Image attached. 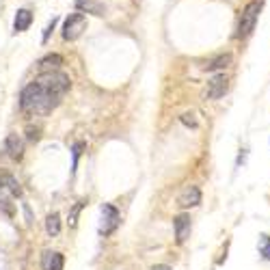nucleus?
I'll return each mask as SVG.
<instances>
[{
	"label": "nucleus",
	"instance_id": "obj_3",
	"mask_svg": "<svg viewBox=\"0 0 270 270\" xmlns=\"http://www.w3.org/2000/svg\"><path fill=\"white\" fill-rule=\"evenodd\" d=\"M259 11H261L259 0H253V3H249L247 7H244V11L240 15V22H238V30H236V37L244 39V37L251 35L253 28H255V22L259 18Z\"/></svg>",
	"mask_w": 270,
	"mask_h": 270
},
{
	"label": "nucleus",
	"instance_id": "obj_10",
	"mask_svg": "<svg viewBox=\"0 0 270 270\" xmlns=\"http://www.w3.org/2000/svg\"><path fill=\"white\" fill-rule=\"evenodd\" d=\"M76 9L85 11V13H93L97 18H102L106 13V7L102 3H97V0H76Z\"/></svg>",
	"mask_w": 270,
	"mask_h": 270
},
{
	"label": "nucleus",
	"instance_id": "obj_14",
	"mask_svg": "<svg viewBox=\"0 0 270 270\" xmlns=\"http://www.w3.org/2000/svg\"><path fill=\"white\" fill-rule=\"evenodd\" d=\"M61 65H63V56L61 54H48V56H44V59L39 61V67H42L44 71L59 69Z\"/></svg>",
	"mask_w": 270,
	"mask_h": 270
},
{
	"label": "nucleus",
	"instance_id": "obj_1",
	"mask_svg": "<svg viewBox=\"0 0 270 270\" xmlns=\"http://www.w3.org/2000/svg\"><path fill=\"white\" fill-rule=\"evenodd\" d=\"M59 104H61L59 97L50 95L42 85L37 83V80L26 85L20 93V108L24 112H28V114H48Z\"/></svg>",
	"mask_w": 270,
	"mask_h": 270
},
{
	"label": "nucleus",
	"instance_id": "obj_21",
	"mask_svg": "<svg viewBox=\"0 0 270 270\" xmlns=\"http://www.w3.org/2000/svg\"><path fill=\"white\" fill-rule=\"evenodd\" d=\"M179 121H182V124H184L186 128H192V130L199 126V124H197V119H195V114H192V112H184L182 117H179Z\"/></svg>",
	"mask_w": 270,
	"mask_h": 270
},
{
	"label": "nucleus",
	"instance_id": "obj_5",
	"mask_svg": "<svg viewBox=\"0 0 270 270\" xmlns=\"http://www.w3.org/2000/svg\"><path fill=\"white\" fill-rule=\"evenodd\" d=\"M229 89V80L225 73H216L214 78L208 80L206 89H203V100H218V97H223Z\"/></svg>",
	"mask_w": 270,
	"mask_h": 270
},
{
	"label": "nucleus",
	"instance_id": "obj_19",
	"mask_svg": "<svg viewBox=\"0 0 270 270\" xmlns=\"http://www.w3.org/2000/svg\"><path fill=\"white\" fill-rule=\"evenodd\" d=\"M259 253L264 259H270V236H261L259 238Z\"/></svg>",
	"mask_w": 270,
	"mask_h": 270
},
{
	"label": "nucleus",
	"instance_id": "obj_24",
	"mask_svg": "<svg viewBox=\"0 0 270 270\" xmlns=\"http://www.w3.org/2000/svg\"><path fill=\"white\" fill-rule=\"evenodd\" d=\"M151 270H171V268L169 266H153Z\"/></svg>",
	"mask_w": 270,
	"mask_h": 270
},
{
	"label": "nucleus",
	"instance_id": "obj_22",
	"mask_svg": "<svg viewBox=\"0 0 270 270\" xmlns=\"http://www.w3.org/2000/svg\"><path fill=\"white\" fill-rule=\"evenodd\" d=\"M54 26H56V18H54L50 24H48V26H46V30H44V44L48 42V37H50V32L54 30Z\"/></svg>",
	"mask_w": 270,
	"mask_h": 270
},
{
	"label": "nucleus",
	"instance_id": "obj_7",
	"mask_svg": "<svg viewBox=\"0 0 270 270\" xmlns=\"http://www.w3.org/2000/svg\"><path fill=\"white\" fill-rule=\"evenodd\" d=\"M201 203V190L197 186H186L177 197V206L182 210H188V208H197Z\"/></svg>",
	"mask_w": 270,
	"mask_h": 270
},
{
	"label": "nucleus",
	"instance_id": "obj_25",
	"mask_svg": "<svg viewBox=\"0 0 270 270\" xmlns=\"http://www.w3.org/2000/svg\"><path fill=\"white\" fill-rule=\"evenodd\" d=\"M3 188H5V184H3V177H0V190H3Z\"/></svg>",
	"mask_w": 270,
	"mask_h": 270
},
{
	"label": "nucleus",
	"instance_id": "obj_16",
	"mask_svg": "<svg viewBox=\"0 0 270 270\" xmlns=\"http://www.w3.org/2000/svg\"><path fill=\"white\" fill-rule=\"evenodd\" d=\"M85 143L83 141H78V143H73L71 147V173H76V169H78V160L80 156H83V149H85Z\"/></svg>",
	"mask_w": 270,
	"mask_h": 270
},
{
	"label": "nucleus",
	"instance_id": "obj_20",
	"mask_svg": "<svg viewBox=\"0 0 270 270\" xmlns=\"http://www.w3.org/2000/svg\"><path fill=\"white\" fill-rule=\"evenodd\" d=\"M0 212H3L5 216L13 218V216H15V206H13L9 199H0Z\"/></svg>",
	"mask_w": 270,
	"mask_h": 270
},
{
	"label": "nucleus",
	"instance_id": "obj_4",
	"mask_svg": "<svg viewBox=\"0 0 270 270\" xmlns=\"http://www.w3.org/2000/svg\"><path fill=\"white\" fill-rule=\"evenodd\" d=\"M87 30V18L83 13H71L63 24V39L65 42H76Z\"/></svg>",
	"mask_w": 270,
	"mask_h": 270
},
{
	"label": "nucleus",
	"instance_id": "obj_23",
	"mask_svg": "<svg viewBox=\"0 0 270 270\" xmlns=\"http://www.w3.org/2000/svg\"><path fill=\"white\" fill-rule=\"evenodd\" d=\"M28 141H32V143L39 141V128H35V130L28 128Z\"/></svg>",
	"mask_w": 270,
	"mask_h": 270
},
{
	"label": "nucleus",
	"instance_id": "obj_18",
	"mask_svg": "<svg viewBox=\"0 0 270 270\" xmlns=\"http://www.w3.org/2000/svg\"><path fill=\"white\" fill-rule=\"evenodd\" d=\"M85 208V201H78V203H73V208L69 210V227H76L78 223V214H80V210Z\"/></svg>",
	"mask_w": 270,
	"mask_h": 270
},
{
	"label": "nucleus",
	"instance_id": "obj_13",
	"mask_svg": "<svg viewBox=\"0 0 270 270\" xmlns=\"http://www.w3.org/2000/svg\"><path fill=\"white\" fill-rule=\"evenodd\" d=\"M229 65H232V54H220V56H216V59H212L208 65H206V71H223V69H227Z\"/></svg>",
	"mask_w": 270,
	"mask_h": 270
},
{
	"label": "nucleus",
	"instance_id": "obj_17",
	"mask_svg": "<svg viewBox=\"0 0 270 270\" xmlns=\"http://www.w3.org/2000/svg\"><path fill=\"white\" fill-rule=\"evenodd\" d=\"M0 177H3V184L9 188V190L15 195V197H20V195H22V188H20L18 182H15V177H13V175H0Z\"/></svg>",
	"mask_w": 270,
	"mask_h": 270
},
{
	"label": "nucleus",
	"instance_id": "obj_6",
	"mask_svg": "<svg viewBox=\"0 0 270 270\" xmlns=\"http://www.w3.org/2000/svg\"><path fill=\"white\" fill-rule=\"evenodd\" d=\"M121 223V214H119V210L110 206V203H104L102 206V225H100V232L104 236H110L114 234V229L119 227Z\"/></svg>",
	"mask_w": 270,
	"mask_h": 270
},
{
	"label": "nucleus",
	"instance_id": "obj_9",
	"mask_svg": "<svg viewBox=\"0 0 270 270\" xmlns=\"http://www.w3.org/2000/svg\"><path fill=\"white\" fill-rule=\"evenodd\" d=\"M5 151L9 153L13 160H20L22 158V151H24V145H22V138L18 134H9L5 138Z\"/></svg>",
	"mask_w": 270,
	"mask_h": 270
},
{
	"label": "nucleus",
	"instance_id": "obj_12",
	"mask_svg": "<svg viewBox=\"0 0 270 270\" xmlns=\"http://www.w3.org/2000/svg\"><path fill=\"white\" fill-rule=\"evenodd\" d=\"M30 24H32V13L28 9H20L18 13H15V20H13V32L28 30Z\"/></svg>",
	"mask_w": 270,
	"mask_h": 270
},
{
	"label": "nucleus",
	"instance_id": "obj_2",
	"mask_svg": "<svg viewBox=\"0 0 270 270\" xmlns=\"http://www.w3.org/2000/svg\"><path fill=\"white\" fill-rule=\"evenodd\" d=\"M37 83L42 85L44 89L50 95H54V97H61L69 91V87H71V80H69V76L67 73H63V71H59V69H50V71H44L42 76L37 78Z\"/></svg>",
	"mask_w": 270,
	"mask_h": 270
},
{
	"label": "nucleus",
	"instance_id": "obj_11",
	"mask_svg": "<svg viewBox=\"0 0 270 270\" xmlns=\"http://www.w3.org/2000/svg\"><path fill=\"white\" fill-rule=\"evenodd\" d=\"M65 259L61 253H52V251H44V259H42V266L44 270H63Z\"/></svg>",
	"mask_w": 270,
	"mask_h": 270
},
{
	"label": "nucleus",
	"instance_id": "obj_8",
	"mask_svg": "<svg viewBox=\"0 0 270 270\" xmlns=\"http://www.w3.org/2000/svg\"><path fill=\"white\" fill-rule=\"evenodd\" d=\"M173 229H175V240L177 244H184L190 236V216L188 214H179L173 218Z\"/></svg>",
	"mask_w": 270,
	"mask_h": 270
},
{
	"label": "nucleus",
	"instance_id": "obj_15",
	"mask_svg": "<svg viewBox=\"0 0 270 270\" xmlns=\"http://www.w3.org/2000/svg\"><path fill=\"white\" fill-rule=\"evenodd\" d=\"M46 232H48V236H59L61 234V216L56 214V212H52V214L46 218Z\"/></svg>",
	"mask_w": 270,
	"mask_h": 270
}]
</instances>
